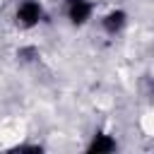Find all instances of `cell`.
Returning a JSON list of instances; mask_svg holds the SVG:
<instances>
[{
	"instance_id": "2",
	"label": "cell",
	"mask_w": 154,
	"mask_h": 154,
	"mask_svg": "<svg viewBox=\"0 0 154 154\" xmlns=\"http://www.w3.org/2000/svg\"><path fill=\"white\" fill-rule=\"evenodd\" d=\"M94 14H96V2L94 0H75V2L65 5V19L75 29L89 26L94 22Z\"/></svg>"
},
{
	"instance_id": "4",
	"label": "cell",
	"mask_w": 154,
	"mask_h": 154,
	"mask_svg": "<svg viewBox=\"0 0 154 154\" xmlns=\"http://www.w3.org/2000/svg\"><path fill=\"white\" fill-rule=\"evenodd\" d=\"M87 149H89V152H96V154H101V152H113V149H118V140H116L113 135H108V132H94L91 140L87 142Z\"/></svg>"
},
{
	"instance_id": "3",
	"label": "cell",
	"mask_w": 154,
	"mask_h": 154,
	"mask_svg": "<svg viewBox=\"0 0 154 154\" xmlns=\"http://www.w3.org/2000/svg\"><path fill=\"white\" fill-rule=\"evenodd\" d=\"M128 24H130V14H128L125 7H108L103 14H99V26L111 38L120 36L128 29Z\"/></svg>"
},
{
	"instance_id": "1",
	"label": "cell",
	"mask_w": 154,
	"mask_h": 154,
	"mask_svg": "<svg viewBox=\"0 0 154 154\" xmlns=\"http://www.w3.org/2000/svg\"><path fill=\"white\" fill-rule=\"evenodd\" d=\"M46 17V7L41 0H17L12 7V22L22 31H34Z\"/></svg>"
}]
</instances>
